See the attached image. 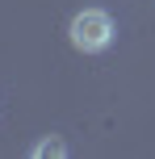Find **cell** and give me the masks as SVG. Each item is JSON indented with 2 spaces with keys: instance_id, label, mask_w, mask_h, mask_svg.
Returning <instances> with one entry per match:
<instances>
[{
  "instance_id": "obj_2",
  "label": "cell",
  "mask_w": 155,
  "mask_h": 159,
  "mask_svg": "<svg viewBox=\"0 0 155 159\" xmlns=\"http://www.w3.org/2000/svg\"><path fill=\"white\" fill-rule=\"evenodd\" d=\"M30 155H34V159H63V155H67V143H63V138H42Z\"/></svg>"
},
{
  "instance_id": "obj_1",
  "label": "cell",
  "mask_w": 155,
  "mask_h": 159,
  "mask_svg": "<svg viewBox=\"0 0 155 159\" xmlns=\"http://www.w3.org/2000/svg\"><path fill=\"white\" fill-rule=\"evenodd\" d=\"M71 46L84 50V55H101V50H109V42H113V17L101 13V8H84V13L71 17Z\"/></svg>"
}]
</instances>
